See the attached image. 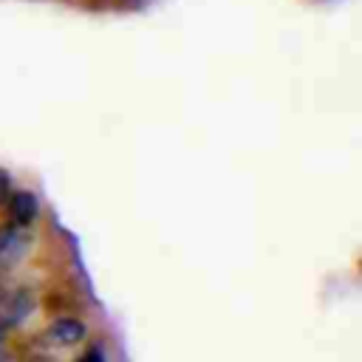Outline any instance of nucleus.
I'll return each mask as SVG.
<instances>
[{
	"instance_id": "423d86ee",
	"label": "nucleus",
	"mask_w": 362,
	"mask_h": 362,
	"mask_svg": "<svg viewBox=\"0 0 362 362\" xmlns=\"http://www.w3.org/2000/svg\"><path fill=\"white\" fill-rule=\"evenodd\" d=\"M6 198H8V175L0 173V204H6Z\"/></svg>"
},
{
	"instance_id": "39448f33",
	"label": "nucleus",
	"mask_w": 362,
	"mask_h": 362,
	"mask_svg": "<svg viewBox=\"0 0 362 362\" xmlns=\"http://www.w3.org/2000/svg\"><path fill=\"white\" fill-rule=\"evenodd\" d=\"M76 362H105V356H102V351H99V348H90V351H85Z\"/></svg>"
},
{
	"instance_id": "7ed1b4c3",
	"label": "nucleus",
	"mask_w": 362,
	"mask_h": 362,
	"mask_svg": "<svg viewBox=\"0 0 362 362\" xmlns=\"http://www.w3.org/2000/svg\"><path fill=\"white\" fill-rule=\"evenodd\" d=\"M48 339L54 345H76L79 339H85V325L74 317H62L48 328Z\"/></svg>"
},
{
	"instance_id": "f257e3e1",
	"label": "nucleus",
	"mask_w": 362,
	"mask_h": 362,
	"mask_svg": "<svg viewBox=\"0 0 362 362\" xmlns=\"http://www.w3.org/2000/svg\"><path fill=\"white\" fill-rule=\"evenodd\" d=\"M28 252V232L23 226H6L0 229V269H8L20 263Z\"/></svg>"
},
{
	"instance_id": "20e7f679",
	"label": "nucleus",
	"mask_w": 362,
	"mask_h": 362,
	"mask_svg": "<svg viewBox=\"0 0 362 362\" xmlns=\"http://www.w3.org/2000/svg\"><path fill=\"white\" fill-rule=\"evenodd\" d=\"M8 212H11V223H14V226L28 229L31 221L37 218V198H34L31 192H17V195H11Z\"/></svg>"
},
{
	"instance_id": "f03ea898",
	"label": "nucleus",
	"mask_w": 362,
	"mask_h": 362,
	"mask_svg": "<svg viewBox=\"0 0 362 362\" xmlns=\"http://www.w3.org/2000/svg\"><path fill=\"white\" fill-rule=\"evenodd\" d=\"M31 311H34L31 291H14V294H8V297L0 300V325L3 328H11V325L23 322Z\"/></svg>"
}]
</instances>
